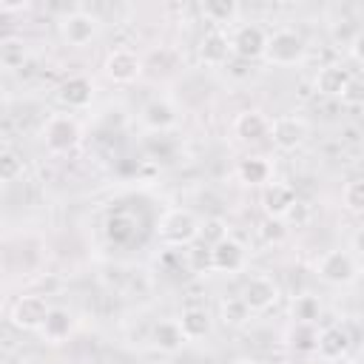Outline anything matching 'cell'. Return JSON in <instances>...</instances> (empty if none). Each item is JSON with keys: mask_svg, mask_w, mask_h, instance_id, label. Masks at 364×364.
<instances>
[{"mask_svg": "<svg viewBox=\"0 0 364 364\" xmlns=\"http://www.w3.org/2000/svg\"><path fill=\"white\" fill-rule=\"evenodd\" d=\"M262 57L270 65H299L307 57V40L299 31H293V28L273 31V34H267Z\"/></svg>", "mask_w": 364, "mask_h": 364, "instance_id": "cell-1", "label": "cell"}, {"mask_svg": "<svg viewBox=\"0 0 364 364\" xmlns=\"http://www.w3.org/2000/svg\"><path fill=\"white\" fill-rule=\"evenodd\" d=\"M156 233L171 247H188L199 236V219L185 208H171V210L162 213Z\"/></svg>", "mask_w": 364, "mask_h": 364, "instance_id": "cell-2", "label": "cell"}, {"mask_svg": "<svg viewBox=\"0 0 364 364\" xmlns=\"http://www.w3.org/2000/svg\"><path fill=\"white\" fill-rule=\"evenodd\" d=\"M43 142L51 154H68L80 142V125L71 114H54L43 125Z\"/></svg>", "mask_w": 364, "mask_h": 364, "instance_id": "cell-3", "label": "cell"}, {"mask_svg": "<svg viewBox=\"0 0 364 364\" xmlns=\"http://www.w3.org/2000/svg\"><path fill=\"white\" fill-rule=\"evenodd\" d=\"M316 273H318L327 284L344 287V284H353V282H355V276H358V262H355L353 253H347V250H327V253L316 262Z\"/></svg>", "mask_w": 364, "mask_h": 364, "instance_id": "cell-4", "label": "cell"}, {"mask_svg": "<svg viewBox=\"0 0 364 364\" xmlns=\"http://www.w3.org/2000/svg\"><path fill=\"white\" fill-rule=\"evenodd\" d=\"M230 43V54H236L239 60H256L264 54V43H267V34L262 26L256 23H245V26H236V31L228 37Z\"/></svg>", "mask_w": 364, "mask_h": 364, "instance_id": "cell-5", "label": "cell"}, {"mask_svg": "<svg viewBox=\"0 0 364 364\" xmlns=\"http://www.w3.org/2000/svg\"><path fill=\"white\" fill-rule=\"evenodd\" d=\"M267 136L273 139V145H276L279 151H296V148L304 142V136H307V125H304L301 117L284 114V117H279V119L270 122Z\"/></svg>", "mask_w": 364, "mask_h": 364, "instance_id": "cell-6", "label": "cell"}, {"mask_svg": "<svg viewBox=\"0 0 364 364\" xmlns=\"http://www.w3.org/2000/svg\"><path fill=\"white\" fill-rule=\"evenodd\" d=\"M48 301L43 296H20L11 304V324L20 330H40L48 316Z\"/></svg>", "mask_w": 364, "mask_h": 364, "instance_id": "cell-7", "label": "cell"}, {"mask_svg": "<svg viewBox=\"0 0 364 364\" xmlns=\"http://www.w3.org/2000/svg\"><path fill=\"white\" fill-rule=\"evenodd\" d=\"M350 330L341 327V324H330L324 330H318V341H316V355L324 358V361H341L347 353H350Z\"/></svg>", "mask_w": 364, "mask_h": 364, "instance_id": "cell-8", "label": "cell"}, {"mask_svg": "<svg viewBox=\"0 0 364 364\" xmlns=\"http://www.w3.org/2000/svg\"><path fill=\"white\" fill-rule=\"evenodd\" d=\"M242 301L250 307V313H264L279 301V287L267 276H253L242 290Z\"/></svg>", "mask_w": 364, "mask_h": 364, "instance_id": "cell-9", "label": "cell"}, {"mask_svg": "<svg viewBox=\"0 0 364 364\" xmlns=\"http://www.w3.org/2000/svg\"><path fill=\"white\" fill-rule=\"evenodd\" d=\"M60 28H63V37L71 46H88L100 31V20L88 11H71V14L63 17Z\"/></svg>", "mask_w": 364, "mask_h": 364, "instance_id": "cell-10", "label": "cell"}, {"mask_svg": "<svg viewBox=\"0 0 364 364\" xmlns=\"http://www.w3.org/2000/svg\"><path fill=\"white\" fill-rule=\"evenodd\" d=\"M105 74L114 82H134L142 74V60L131 48H114L105 57Z\"/></svg>", "mask_w": 364, "mask_h": 364, "instance_id": "cell-11", "label": "cell"}, {"mask_svg": "<svg viewBox=\"0 0 364 364\" xmlns=\"http://www.w3.org/2000/svg\"><path fill=\"white\" fill-rule=\"evenodd\" d=\"M242 264H245V247L236 239L225 236L222 242H216L210 247V270L236 273V270H242Z\"/></svg>", "mask_w": 364, "mask_h": 364, "instance_id": "cell-12", "label": "cell"}, {"mask_svg": "<svg viewBox=\"0 0 364 364\" xmlns=\"http://www.w3.org/2000/svg\"><path fill=\"white\" fill-rule=\"evenodd\" d=\"M196 54H199V60H202L205 65H210V68L225 65V63H228V57H230V43H228V34H222L219 28L205 31V34H202V40H199Z\"/></svg>", "mask_w": 364, "mask_h": 364, "instance_id": "cell-13", "label": "cell"}, {"mask_svg": "<svg viewBox=\"0 0 364 364\" xmlns=\"http://www.w3.org/2000/svg\"><path fill=\"white\" fill-rule=\"evenodd\" d=\"M296 191L284 182H267L264 185V193H262V205H264V213L270 219H284V213L290 210V205L296 202Z\"/></svg>", "mask_w": 364, "mask_h": 364, "instance_id": "cell-14", "label": "cell"}, {"mask_svg": "<svg viewBox=\"0 0 364 364\" xmlns=\"http://www.w3.org/2000/svg\"><path fill=\"white\" fill-rule=\"evenodd\" d=\"M57 100H60L68 111L85 108V105H91V100H94V85H91L88 77H68V80L60 85Z\"/></svg>", "mask_w": 364, "mask_h": 364, "instance_id": "cell-15", "label": "cell"}, {"mask_svg": "<svg viewBox=\"0 0 364 364\" xmlns=\"http://www.w3.org/2000/svg\"><path fill=\"white\" fill-rule=\"evenodd\" d=\"M139 122L148 131H168L176 125V108L168 100H148L139 111Z\"/></svg>", "mask_w": 364, "mask_h": 364, "instance_id": "cell-16", "label": "cell"}, {"mask_svg": "<svg viewBox=\"0 0 364 364\" xmlns=\"http://www.w3.org/2000/svg\"><path fill=\"white\" fill-rule=\"evenodd\" d=\"M267 131H270V122L262 111H242L233 119V134L242 142H262L267 136Z\"/></svg>", "mask_w": 364, "mask_h": 364, "instance_id": "cell-17", "label": "cell"}, {"mask_svg": "<svg viewBox=\"0 0 364 364\" xmlns=\"http://www.w3.org/2000/svg\"><path fill=\"white\" fill-rule=\"evenodd\" d=\"M176 324H179L185 341H199L213 330V318L205 307H185L182 316L176 318Z\"/></svg>", "mask_w": 364, "mask_h": 364, "instance_id": "cell-18", "label": "cell"}, {"mask_svg": "<svg viewBox=\"0 0 364 364\" xmlns=\"http://www.w3.org/2000/svg\"><path fill=\"white\" fill-rule=\"evenodd\" d=\"M71 330H74V318L63 307H51L48 316H46V321H43V327H40V333H43V338L48 344H63L71 336Z\"/></svg>", "mask_w": 364, "mask_h": 364, "instance_id": "cell-19", "label": "cell"}, {"mask_svg": "<svg viewBox=\"0 0 364 364\" xmlns=\"http://www.w3.org/2000/svg\"><path fill=\"white\" fill-rule=\"evenodd\" d=\"M350 77L353 74L344 65H336V63L321 65L318 74H316V91L324 94V97H338L344 91V85L350 82Z\"/></svg>", "mask_w": 364, "mask_h": 364, "instance_id": "cell-20", "label": "cell"}, {"mask_svg": "<svg viewBox=\"0 0 364 364\" xmlns=\"http://www.w3.org/2000/svg\"><path fill=\"white\" fill-rule=\"evenodd\" d=\"M151 344H154L159 353H176V350H182L185 336H182L179 324L168 318V321H156V324L151 327Z\"/></svg>", "mask_w": 364, "mask_h": 364, "instance_id": "cell-21", "label": "cell"}, {"mask_svg": "<svg viewBox=\"0 0 364 364\" xmlns=\"http://www.w3.org/2000/svg\"><path fill=\"white\" fill-rule=\"evenodd\" d=\"M236 176L245 185H267L270 176H273V168H270V162L264 156H245L236 165Z\"/></svg>", "mask_w": 364, "mask_h": 364, "instance_id": "cell-22", "label": "cell"}, {"mask_svg": "<svg viewBox=\"0 0 364 364\" xmlns=\"http://www.w3.org/2000/svg\"><path fill=\"white\" fill-rule=\"evenodd\" d=\"M28 60V46L23 37H3L0 40V71H17Z\"/></svg>", "mask_w": 364, "mask_h": 364, "instance_id": "cell-23", "label": "cell"}, {"mask_svg": "<svg viewBox=\"0 0 364 364\" xmlns=\"http://www.w3.org/2000/svg\"><path fill=\"white\" fill-rule=\"evenodd\" d=\"M316 341H318V330L316 324H290L287 330V347L299 355H316Z\"/></svg>", "mask_w": 364, "mask_h": 364, "instance_id": "cell-24", "label": "cell"}, {"mask_svg": "<svg viewBox=\"0 0 364 364\" xmlns=\"http://www.w3.org/2000/svg\"><path fill=\"white\" fill-rule=\"evenodd\" d=\"M290 318L296 324H316L321 318V301L313 293H301L290 301Z\"/></svg>", "mask_w": 364, "mask_h": 364, "instance_id": "cell-25", "label": "cell"}, {"mask_svg": "<svg viewBox=\"0 0 364 364\" xmlns=\"http://www.w3.org/2000/svg\"><path fill=\"white\" fill-rule=\"evenodd\" d=\"M219 318H222L228 327H242V324H247V318H250V307L242 301V296L222 299V304H219Z\"/></svg>", "mask_w": 364, "mask_h": 364, "instance_id": "cell-26", "label": "cell"}, {"mask_svg": "<svg viewBox=\"0 0 364 364\" xmlns=\"http://www.w3.org/2000/svg\"><path fill=\"white\" fill-rule=\"evenodd\" d=\"M236 14H239V6L233 0H208V3H202V17H208L216 26L233 23Z\"/></svg>", "mask_w": 364, "mask_h": 364, "instance_id": "cell-27", "label": "cell"}, {"mask_svg": "<svg viewBox=\"0 0 364 364\" xmlns=\"http://www.w3.org/2000/svg\"><path fill=\"white\" fill-rule=\"evenodd\" d=\"M341 205L350 210V213H361L364 210V182L361 179H350L344 188H341Z\"/></svg>", "mask_w": 364, "mask_h": 364, "instance_id": "cell-28", "label": "cell"}, {"mask_svg": "<svg viewBox=\"0 0 364 364\" xmlns=\"http://www.w3.org/2000/svg\"><path fill=\"white\" fill-rule=\"evenodd\" d=\"M225 236H228V228H225L222 219H205V222H199V236H196L199 245L213 247V245L222 242Z\"/></svg>", "mask_w": 364, "mask_h": 364, "instance_id": "cell-29", "label": "cell"}, {"mask_svg": "<svg viewBox=\"0 0 364 364\" xmlns=\"http://www.w3.org/2000/svg\"><path fill=\"white\" fill-rule=\"evenodd\" d=\"M23 173V159L14 151H0V182H14Z\"/></svg>", "mask_w": 364, "mask_h": 364, "instance_id": "cell-30", "label": "cell"}, {"mask_svg": "<svg viewBox=\"0 0 364 364\" xmlns=\"http://www.w3.org/2000/svg\"><path fill=\"white\" fill-rule=\"evenodd\" d=\"M358 34H361V28H358V23H353V20H336V23L330 26V37H333V43H338V46H350Z\"/></svg>", "mask_w": 364, "mask_h": 364, "instance_id": "cell-31", "label": "cell"}, {"mask_svg": "<svg viewBox=\"0 0 364 364\" xmlns=\"http://www.w3.org/2000/svg\"><path fill=\"white\" fill-rule=\"evenodd\" d=\"M259 236L267 242V245H279L284 236H287V225L282 222V219H264L262 225H259Z\"/></svg>", "mask_w": 364, "mask_h": 364, "instance_id": "cell-32", "label": "cell"}, {"mask_svg": "<svg viewBox=\"0 0 364 364\" xmlns=\"http://www.w3.org/2000/svg\"><path fill=\"white\" fill-rule=\"evenodd\" d=\"M284 225H296V228H304L307 222H310V205L307 202H301V199H296L293 205H290V210L284 213V219H282Z\"/></svg>", "mask_w": 364, "mask_h": 364, "instance_id": "cell-33", "label": "cell"}, {"mask_svg": "<svg viewBox=\"0 0 364 364\" xmlns=\"http://www.w3.org/2000/svg\"><path fill=\"white\" fill-rule=\"evenodd\" d=\"M338 97H341L344 105H353V108L361 105V102H364V82H361L358 77H350V82L344 85V91H341Z\"/></svg>", "mask_w": 364, "mask_h": 364, "instance_id": "cell-34", "label": "cell"}, {"mask_svg": "<svg viewBox=\"0 0 364 364\" xmlns=\"http://www.w3.org/2000/svg\"><path fill=\"white\" fill-rule=\"evenodd\" d=\"M188 259H191V267H193L196 273L210 270V247H205V245L196 242V245L188 250Z\"/></svg>", "mask_w": 364, "mask_h": 364, "instance_id": "cell-35", "label": "cell"}, {"mask_svg": "<svg viewBox=\"0 0 364 364\" xmlns=\"http://www.w3.org/2000/svg\"><path fill=\"white\" fill-rule=\"evenodd\" d=\"M361 46H364V34H358L347 48H350V57H353V63H361L364 60V51H361Z\"/></svg>", "mask_w": 364, "mask_h": 364, "instance_id": "cell-36", "label": "cell"}, {"mask_svg": "<svg viewBox=\"0 0 364 364\" xmlns=\"http://www.w3.org/2000/svg\"><path fill=\"white\" fill-rule=\"evenodd\" d=\"M301 364H333V361H324V358H318V355H310V358L301 361Z\"/></svg>", "mask_w": 364, "mask_h": 364, "instance_id": "cell-37", "label": "cell"}, {"mask_svg": "<svg viewBox=\"0 0 364 364\" xmlns=\"http://www.w3.org/2000/svg\"><path fill=\"white\" fill-rule=\"evenodd\" d=\"M233 364H259V361H253V358H236Z\"/></svg>", "mask_w": 364, "mask_h": 364, "instance_id": "cell-38", "label": "cell"}, {"mask_svg": "<svg viewBox=\"0 0 364 364\" xmlns=\"http://www.w3.org/2000/svg\"><path fill=\"white\" fill-rule=\"evenodd\" d=\"M3 188H6V185H3V182H0V191H3Z\"/></svg>", "mask_w": 364, "mask_h": 364, "instance_id": "cell-39", "label": "cell"}]
</instances>
